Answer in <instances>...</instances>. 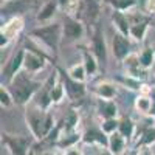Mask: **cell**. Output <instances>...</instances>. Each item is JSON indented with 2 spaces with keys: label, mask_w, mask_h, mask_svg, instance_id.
Listing matches in <instances>:
<instances>
[{
  "label": "cell",
  "mask_w": 155,
  "mask_h": 155,
  "mask_svg": "<svg viewBox=\"0 0 155 155\" xmlns=\"http://www.w3.org/2000/svg\"><path fill=\"white\" fill-rule=\"evenodd\" d=\"M155 140V130H149V132H146V135H144V138H143V141L141 143H150V141H153Z\"/></svg>",
  "instance_id": "cell-16"
},
{
  "label": "cell",
  "mask_w": 155,
  "mask_h": 155,
  "mask_svg": "<svg viewBox=\"0 0 155 155\" xmlns=\"http://www.w3.org/2000/svg\"><path fill=\"white\" fill-rule=\"evenodd\" d=\"M110 2L118 8H127L134 3V0H110Z\"/></svg>",
  "instance_id": "cell-11"
},
{
  "label": "cell",
  "mask_w": 155,
  "mask_h": 155,
  "mask_svg": "<svg viewBox=\"0 0 155 155\" xmlns=\"http://www.w3.org/2000/svg\"><path fill=\"white\" fill-rule=\"evenodd\" d=\"M141 62H143V65H149V64L152 62V51H146V53L143 54V58H141Z\"/></svg>",
  "instance_id": "cell-15"
},
{
  "label": "cell",
  "mask_w": 155,
  "mask_h": 155,
  "mask_svg": "<svg viewBox=\"0 0 155 155\" xmlns=\"http://www.w3.org/2000/svg\"><path fill=\"white\" fill-rule=\"evenodd\" d=\"M113 50H115V54L118 58H124L129 51V44L124 41L121 36H115V41H113Z\"/></svg>",
  "instance_id": "cell-3"
},
{
  "label": "cell",
  "mask_w": 155,
  "mask_h": 155,
  "mask_svg": "<svg viewBox=\"0 0 155 155\" xmlns=\"http://www.w3.org/2000/svg\"><path fill=\"white\" fill-rule=\"evenodd\" d=\"M67 85H68V92H70L73 96L82 95V85H81V84H74V82H71V81H67Z\"/></svg>",
  "instance_id": "cell-8"
},
{
  "label": "cell",
  "mask_w": 155,
  "mask_h": 155,
  "mask_svg": "<svg viewBox=\"0 0 155 155\" xmlns=\"http://www.w3.org/2000/svg\"><path fill=\"white\" fill-rule=\"evenodd\" d=\"M99 155H112V153H110V152H107V150H101V152H99Z\"/></svg>",
  "instance_id": "cell-29"
},
{
  "label": "cell",
  "mask_w": 155,
  "mask_h": 155,
  "mask_svg": "<svg viewBox=\"0 0 155 155\" xmlns=\"http://www.w3.org/2000/svg\"><path fill=\"white\" fill-rule=\"evenodd\" d=\"M99 93L104 95V96H112V95H113V88H112L110 85H102V87L99 88Z\"/></svg>",
  "instance_id": "cell-14"
},
{
  "label": "cell",
  "mask_w": 155,
  "mask_h": 155,
  "mask_svg": "<svg viewBox=\"0 0 155 155\" xmlns=\"http://www.w3.org/2000/svg\"><path fill=\"white\" fill-rule=\"evenodd\" d=\"M95 45H96V53H98V56H99L101 59H104V45L101 44L99 39H96V41H95Z\"/></svg>",
  "instance_id": "cell-13"
},
{
  "label": "cell",
  "mask_w": 155,
  "mask_h": 155,
  "mask_svg": "<svg viewBox=\"0 0 155 155\" xmlns=\"http://www.w3.org/2000/svg\"><path fill=\"white\" fill-rule=\"evenodd\" d=\"M85 141H87V143H92V141H98V143H101L102 146H106V144L109 143L107 138L102 135V134L96 132V130H88V132L85 134Z\"/></svg>",
  "instance_id": "cell-5"
},
{
  "label": "cell",
  "mask_w": 155,
  "mask_h": 155,
  "mask_svg": "<svg viewBox=\"0 0 155 155\" xmlns=\"http://www.w3.org/2000/svg\"><path fill=\"white\" fill-rule=\"evenodd\" d=\"M59 96H61V88H56L53 93V99H59Z\"/></svg>",
  "instance_id": "cell-26"
},
{
  "label": "cell",
  "mask_w": 155,
  "mask_h": 155,
  "mask_svg": "<svg viewBox=\"0 0 155 155\" xmlns=\"http://www.w3.org/2000/svg\"><path fill=\"white\" fill-rule=\"evenodd\" d=\"M74 121H76V116H74V113H71V115L68 116V120H67V126L71 127V126L74 124Z\"/></svg>",
  "instance_id": "cell-24"
},
{
  "label": "cell",
  "mask_w": 155,
  "mask_h": 155,
  "mask_svg": "<svg viewBox=\"0 0 155 155\" xmlns=\"http://www.w3.org/2000/svg\"><path fill=\"white\" fill-rule=\"evenodd\" d=\"M116 20L120 22V27H121V30H123L124 33H127V27H126V22L123 20V17H120V16H116Z\"/></svg>",
  "instance_id": "cell-21"
},
{
  "label": "cell",
  "mask_w": 155,
  "mask_h": 155,
  "mask_svg": "<svg viewBox=\"0 0 155 155\" xmlns=\"http://www.w3.org/2000/svg\"><path fill=\"white\" fill-rule=\"evenodd\" d=\"M104 115H106V116H113V115H115V106H113V104L106 106V112H104Z\"/></svg>",
  "instance_id": "cell-19"
},
{
  "label": "cell",
  "mask_w": 155,
  "mask_h": 155,
  "mask_svg": "<svg viewBox=\"0 0 155 155\" xmlns=\"http://www.w3.org/2000/svg\"><path fill=\"white\" fill-rule=\"evenodd\" d=\"M0 95H2V102H5V104H8V96H6V93L3 92V90H2V93H0Z\"/></svg>",
  "instance_id": "cell-27"
},
{
  "label": "cell",
  "mask_w": 155,
  "mask_h": 155,
  "mask_svg": "<svg viewBox=\"0 0 155 155\" xmlns=\"http://www.w3.org/2000/svg\"><path fill=\"white\" fill-rule=\"evenodd\" d=\"M23 8H25V5H23L22 2H19V3H12V5L6 6V11H12V9H16V11H22Z\"/></svg>",
  "instance_id": "cell-18"
},
{
  "label": "cell",
  "mask_w": 155,
  "mask_h": 155,
  "mask_svg": "<svg viewBox=\"0 0 155 155\" xmlns=\"http://www.w3.org/2000/svg\"><path fill=\"white\" fill-rule=\"evenodd\" d=\"M31 90L33 87H30L28 84H20V85H16L14 87V96L19 102H23V101H27L28 96L31 95Z\"/></svg>",
  "instance_id": "cell-4"
},
{
  "label": "cell",
  "mask_w": 155,
  "mask_h": 155,
  "mask_svg": "<svg viewBox=\"0 0 155 155\" xmlns=\"http://www.w3.org/2000/svg\"><path fill=\"white\" fill-rule=\"evenodd\" d=\"M8 146L11 147L14 155H25L27 153V147L30 144V141L27 138H8Z\"/></svg>",
  "instance_id": "cell-1"
},
{
  "label": "cell",
  "mask_w": 155,
  "mask_h": 155,
  "mask_svg": "<svg viewBox=\"0 0 155 155\" xmlns=\"http://www.w3.org/2000/svg\"><path fill=\"white\" fill-rule=\"evenodd\" d=\"M67 155H82L79 150H78V149H71V150H68L67 152Z\"/></svg>",
  "instance_id": "cell-25"
},
{
  "label": "cell",
  "mask_w": 155,
  "mask_h": 155,
  "mask_svg": "<svg viewBox=\"0 0 155 155\" xmlns=\"http://www.w3.org/2000/svg\"><path fill=\"white\" fill-rule=\"evenodd\" d=\"M73 73H74V76H76V78H82V74H81V73H82V70H81V68H76Z\"/></svg>",
  "instance_id": "cell-28"
},
{
  "label": "cell",
  "mask_w": 155,
  "mask_h": 155,
  "mask_svg": "<svg viewBox=\"0 0 155 155\" xmlns=\"http://www.w3.org/2000/svg\"><path fill=\"white\" fill-rule=\"evenodd\" d=\"M143 31H144V25H141V27H137V28H134V34H135V37H141Z\"/></svg>",
  "instance_id": "cell-20"
},
{
  "label": "cell",
  "mask_w": 155,
  "mask_h": 155,
  "mask_svg": "<svg viewBox=\"0 0 155 155\" xmlns=\"http://www.w3.org/2000/svg\"><path fill=\"white\" fill-rule=\"evenodd\" d=\"M87 70L88 71H93L95 70V64H93V61L90 59V58H87Z\"/></svg>",
  "instance_id": "cell-23"
},
{
  "label": "cell",
  "mask_w": 155,
  "mask_h": 155,
  "mask_svg": "<svg viewBox=\"0 0 155 155\" xmlns=\"http://www.w3.org/2000/svg\"><path fill=\"white\" fill-rule=\"evenodd\" d=\"M65 34H67L68 37H76V36H79V34H81V27H79V25H78L76 22L68 20V22L65 23Z\"/></svg>",
  "instance_id": "cell-6"
},
{
  "label": "cell",
  "mask_w": 155,
  "mask_h": 155,
  "mask_svg": "<svg viewBox=\"0 0 155 155\" xmlns=\"http://www.w3.org/2000/svg\"><path fill=\"white\" fill-rule=\"evenodd\" d=\"M115 126H116V123L115 121H107L106 123V126H104V129H106V130H113V129H115Z\"/></svg>",
  "instance_id": "cell-22"
},
{
  "label": "cell",
  "mask_w": 155,
  "mask_h": 155,
  "mask_svg": "<svg viewBox=\"0 0 155 155\" xmlns=\"http://www.w3.org/2000/svg\"><path fill=\"white\" fill-rule=\"evenodd\" d=\"M22 58H23V53H19L17 56H16V59L12 61V64H11V67H9V73H12L14 70H17L19 68V65H20V62H22Z\"/></svg>",
  "instance_id": "cell-12"
},
{
  "label": "cell",
  "mask_w": 155,
  "mask_h": 155,
  "mask_svg": "<svg viewBox=\"0 0 155 155\" xmlns=\"http://www.w3.org/2000/svg\"><path fill=\"white\" fill-rule=\"evenodd\" d=\"M53 11H54V5H48V6L44 9V12H42V14L39 16V17H41V19H47L48 16H51V12H53Z\"/></svg>",
  "instance_id": "cell-17"
},
{
  "label": "cell",
  "mask_w": 155,
  "mask_h": 155,
  "mask_svg": "<svg viewBox=\"0 0 155 155\" xmlns=\"http://www.w3.org/2000/svg\"><path fill=\"white\" fill-rule=\"evenodd\" d=\"M27 65H28V68L36 70V68H39V67L42 65V62H41V59H37L34 56H28L27 58Z\"/></svg>",
  "instance_id": "cell-10"
},
{
  "label": "cell",
  "mask_w": 155,
  "mask_h": 155,
  "mask_svg": "<svg viewBox=\"0 0 155 155\" xmlns=\"http://www.w3.org/2000/svg\"><path fill=\"white\" fill-rule=\"evenodd\" d=\"M120 129H121V134H123L124 137H130V134H132V123L127 121V120H124V121L120 124Z\"/></svg>",
  "instance_id": "cell-9"
},
{
  "label": "cell",
  "mask_w": 155,
  "mask_h": 155,
  "mask_svg": "<svg viewBox=\"0 0 155 155\" xmlns=\"http://www.w3.org/2000/svg\"><path fill=\"white\" fill-rule=\"evenodd\" d=\"M110 147H112V152H115V153H120L121 150H123V146H124V143H123V138L120 137V135H112V138H110Z\"/></svg>",
  "instance_id": "cell-7"
},
{
  "label": "cell",
  "mask_w": 155,
  "mask_h": 155,
  "mask_svg": "<svg viewBox=\"0 0 155 155\" xmlns=\"http://www.w3.org/2000/svg\"><path fill=\"white\" fill-rule=\"evenodd\" d=\"M152 113H153V115H155V106H153V107H152Z\"/></svg>",
  "instance_id": "cell-30"
},
{
  "label": "cell",
  "mask_w": 155,
  "mask_h": 155,
  "mask_svg": "<svg viewBox=\"0 0 155 155\" xmlns=\"http://www.w3.org/2000/svg\"><path fill=\"white\" fill-rule=\"evenodd\" d=\"M36 36H41L44 41L51 45V47H54L56 42H58V27L54 25V27H50V28H44V30H37L34 33Z\"/></svg>",
  "instance_id": "cell-2"
}]
</instances>
